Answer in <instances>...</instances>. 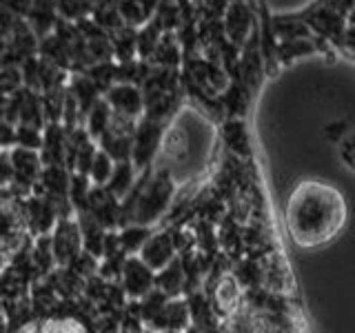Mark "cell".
I'll return each mask as SVG.
<instances>
[{
  "mask_svg": "<svg viewBox=\"0 0 355 333\" xmlns=\"http://www.w3.org/2000/svg\"><path fill=\"white\" fill-rule=\"evenodd\" d=\"M347 222V203L336 187L309 180L295 187L286 205L288 236L297 247H320L342 231Z\"/></svg>",
  "mask_w": 355,
  "mask_h": 333,
  "instance_id": "6da1fadb",
  "label": "cell"
},
{
  "mask_svg": "<svg viewBox=\"0 0 355 333\" xmlns=\"http://www.w3.org/2000/svg\"><path fill=\"white\" fill-rule=\"evenodd\" d=\"M127 289L131 293H144L149 289V284H151V273H149V269L147 266H142L140 262H138V273H133L136 269H133V264H131V260H129V264H127Z\"/></svg>",
  "mask_w": 355,
  "mask_h": 333,
  "instance_id": "7a4b0ae2",
  "label": "cell"
},
{
  "mask_svg": "<svg viewBox=\"0 0 355 333\" xmlns=\"http://www.w3.org/2000/svg\"><path fill=\"white\" fill-rule=\"evenodd\" d=\"M338 155H340L342 164L347 166L351 173H355V131L347 133V136L340 140V144H338Z\"/></svg>",
  "mask_w": 355,
  "mask_h": 333,
  "instance_id": "3957f363",
  "label": "cell"
},
{
  "mask_svg": "<svg viewBox=\"0 0 355 333\" xmlns=\"http://www.w3.org/2000/svg\"><path fill=\"white\" fill-rule=\"evenodd\" d=\"M103 127H107V111H105V105H98L96 111L92 114V129H94V133H100Z\"/></svg>",
  "mask_w": 355,
  "mask_h": 333,
  "instance_id": "277c9868",
  "label": "cell"
}]
</instances>
